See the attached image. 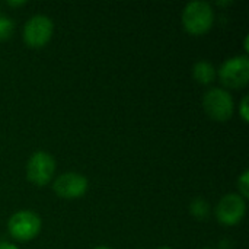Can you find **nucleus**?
Masks as SVG:
<instances>
[{"mask_svg":"<svg viewBox=\"0 0 249 249\" xmlns=\"http://www.w3.org/2000/svg\"><path fill=\"white\" fill-rule=\"evenodd\" d=\"M181 19L190 35L201 36L213 28L214 10L207 1H190L185 4Z\"/></svg>","mask_w":249,"mask_h":249,"instance_id":"nucleus-1","label":"nucleus"},{"mask_svg":"<svg viewBox=\"0 0 249 249\" xmlns=\"http://www.w3.org/2000/svg\"><path fill=\"white\" fill-rule=\"evenodd\" d=\"M203 109L212 120L225 123L233 117L235 102L229 90L223 88H210L203 96Z\"/></svg>","mask_w":249,"mask_h":249,"instance_id":"nucleus-2","label":"nucleus"},{"mask_svg":"<svg viewBox=\"0 0 249 249\" xmlns=\"http://www.w3.org/2000/svg\"><path fill=\"white\" fill-rule=\"evenodd\" d=\"M42 228L41 217L31 210H20L10 216L7 220V231L15 241L28 242L38 236Z\"/></svg>","mask_w":249,"mask_h":249,"instance_id":"nucleus-3","label":"nucleus"},{"mask_svg":"<svg viewBox=\"0 0 249 249\" xmlns=\"http://www.w3.org/2000/svg\"><path fill=\"white\" fill-rule=\"evenodd\" d=\"M219 79L228 89H242L249 83V58L248 54L228 58L222 63Z\"/></svg>","mask_w":249,"mask_h":249,"instance_id":"nucleus-4","label":"nucleus"},{"mask_svg":"<svg viewBox=\"0 0 249 249\" xmlns=\"http://www.w3.org/2000/svg\"><path fill=\"white\" fill-rule=\"evenodd\" d=\"M54 34V23L45 15H35L26 20L22 32L23 42L29 48L45 47Z\"/></svg>","mask_w":249,"mask_h":249,"instance_id":"nucleus-5","label":"nucleus"},{"mask_svg":"<svg viewBox=\"0 0 249 249\" xmlns=\"http://www.w3.org/2000/svg\"><path fill=\"white\" fill-rule=\"evenodd\" d=\"M55 174V159L47 152H35L26 163V179L36 185L45 187Z\"/></svg>","mask_w":249,"mask_h":249,"instance_id":"nucleus-6","label":"nucleus"},{"mask_svg":"<svg viewBox=\"0 0 249 249\" xmlns=\"http://www.w3.org/2000/svg\"><path fill=\"white\" fill-rule=\"evenodd\" d=\"M247 214V200L238 193L226 194L216 207V219L223 226H236Z\"/></svg>","mask_w":249,"mask_h":249,"instance_id":"nucleus-7","label":"nucleus"},{"mask_svg":"<svg viewBox=\"0 0 249 249\" xmlns=\"http://www.w3.org/2000/svg\"><path fill=\"white\" fill-rule=\"evenodd\" d=\"M89 188L88 179L77 172H66L58 175L53 182V191L63 200H77L86 194Z\"/></svg>","mask_w":249,"mask_h":249,"instance_id":"nucleus-8","label":"nucleus"},{"mask_svg":"<svg viewBox=\"0 0 249 249\" xmlns=\"http://www.w3.org/2000/svg\"><path fill=\"white\" fill-rule=\"evenodd\" d=\"M216 76H217V71L210 61L200 60L193 67V77L196 79L197 83H200L203 86L212 85L214 82Z\"/></svg>","mask_w":249,"mask_h":249,"instance_id":"nucleus-9","label":"nucleus"},{"mask_svg":"<svg viewBox=\"0 0 249 249\" xmlns=\"http://www.w3.org/2000/svg\"><path fill=\"white\" fill-rule=\"evenodd\" d=\"M190 213L198 220H206L210 216V204L204 198H196L190 204Z\"/></svg>","mask_w":249,"mask_h":249,"instance_id":"nucleus-10","label":"nucleus"},{"mask_svg":"<svg viewBox=\"0 0 249 249\" xmlns=\"http://www.w3.org/2000/svg\"><path fill=\"white\" fill-rule=\"evenodd\" d=\"M13 22L12 19L6 18V16H0V41L9 39L10 35L13 34Z\"/></svg>","mask_w":249,"mask_h":249,"instance_id":"nucleus-11","label":"nucleus"},{"mask_svg":"<svg viewBox=\"0 0 249 249\" xmlns=\"http://www.w3.org/2000/svg\"><path fill=\"white\" fill-rule=\"evenodd\" d=\"M238 190H239V196L242 198H248L249 197V171H244L241 174V177L238 178Z\"/></svg>","mask_w":249,"mask_h":249,"instance_id":"nucleus-12","label":"nucleus"},{"mask_svg":"<svg viewBox=\"0 0 249 249\" xmlns=\"http://www.w3.org/2000/svg\"><path fill=\"white\" fill-rule=\"evenodd\" d=\"M249 96L248 95H245L244 98H242V101H241V104H239V115H241V118L244 120V123H249Z\"/></svg>","mask_w":249,"mask_h":249,"instance_id":"nucleus-13","label":"nucleus"},{"mask_svg":"<svg viewBox=\"0 0 249 249\" xmlns=\"http://www.w3.org/2000/svg\"><path fill=\"white\" fill-rule=\"evenodd\" d=\"M0 249H19L16 245L10 244V242H0Z\"/></svg>","mask_w":249,"mask_h":249,"instance_id":"nucleus-14","label":"nucleus"},{"mask_svg":"<svg viewBox=\"0 0 249 249\" xmlns=\"http://www.w3.org/2000/svg\"><path fill=\"white\" fill-rule=\"evenodd\" d=\"M7 4L12 7H20V6H25L26 1H7Z\"/></svg>","mask_w":249,"mask_h":249,"instance_id":"nucleus-15","label":"nucleus"},{"mask_svg":"<svg viewBox=\"0 0 249 249\" xmlns=\"http://www.w3.org/2000/svg\"><path fill=\"white\" fill-rule=\"evenodd\" d=\"M248 41H249V36H245V41H244V48H245V51H247V53H248V51H249Z\"/></svg>","mask_w":249,"mask_h":249,"instance_id":"nucleus-16","label":"nucleus"},{"mask_svg":"<svg viewBox=\"0 0 249 249\" xmlns=\"http://www.w3.org/2000/svg\"><path fill=\"white\" fill-rule=\"evenodd\" d=\"M217 4L219 6H229V4H232V1H219Z\"/></svg>","mask_w":249,"mask_h":249,"instance_id":"nucleus-17","label":"nucleus"},{"mask_svg":"<svg viewBox=\"0 0 249 249\" xmlns=\"http://www.w3.org/2000/svg\"><path fill=\"white\" fill-rule=\"evenodd\" d=\"M93 249H111V248H108V247H96V248H93Z\"/></svg>","mask_w":249,"mask_h":249,"instance_id":"nucleus-18","label":"nucleus"},{"mask_svg":"<svg viewBox=\"0 0 249 249\" xmlns=\"http://www.w3.org/2000/svg\"><path fill=\"white\" fill-rule=\"evenodd\" d=\"M158 249H172V248H169V247H162V248H158Z\"/></svg>","mask_w":249,"mask_h":249,"instance_id":"nucleus-19","label":"nucleus"},{"mask_svg":"<svg viewBox=\"0 0 249 249\" xmlns=\"http://www.w3.org/2000/svg\"><path fill=\"white\" fill-rule=\"evenodd\" d=\"M204 249H210V248H204Z\"/></svg>","mask_w":249,"mask_h":249,"instance_id":"nucleus-20","label":"nucleus"}]
</instances>
